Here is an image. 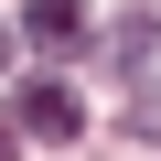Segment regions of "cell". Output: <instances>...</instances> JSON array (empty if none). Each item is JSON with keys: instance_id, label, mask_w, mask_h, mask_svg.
Returning <instances> with one entry per match:
<instances>
[{"instance_id": "8992f818", "label": "cell", "mask_w": 161, "mask_h": 161, "mask_svg": "<svg viewBox=\"0 0 161 161\" xmlns=\"http://www.w3.org/2000/svg\"><path fill=\"white\" fill-rule=\"evenodd\" d=\"M0 161H11V129H0Z\"/></svg>"}, {"instance_id": "7a4b0ae2", "label": "cell", "mask_w": 161, "mask_h": 161, "mask_svg": "<svg viewBox=\"0 0 161 161\" xmlns=\"http://www.w3.org/2000/svg\"><path fill=\"white\" fill-rule=\"evenodd\" d=\"M22 32L43 54H75V43H86V0H22Z\"/></svg>"}, {"instance_id": "6da1fadb", "label": "cell", "mask_w": 161, "mask_h": 161, "mask_svg": "<svg viewBox=\"0 0 161 161\" xmlns=\"http://www.w3.org/2000/svg\"><path fill=\"white\" fill-rule=\"evenodd\" d=\"M11 97H22V129L32 140H75L86 129V97H75L64 75H32V86H11Z\"/></svg>"}, {"instance_id": "277c9868", "label": "cell", "mask_w": 161, "mask_h": 161, "mask_svg": "<svg viewBox=\"0 0 161 161\" xmlns=\"http://www.w3.org/2000/svg\"><path fill=\"white\" fill-rule=\"evenodd\" d=\"M129 140H161V86H140V108H129Z\"/></svg>"}, {"instance_id": "5b68a950", "label": "cell", "mask_w": 161, "mask_h": 161, "mask_svg": "<svg viewBox=\"0 0 161 161\" xmlns=\"http://www.w3.org/2000/svg\"><path fill=\"white\" fill-rule=\"evenodd\" d=\"M0 64H11V22H0Z\"/></svg>"}, {"instance_id": "3957f363", "label": "cell", "mask_w": 161, "mask_h": 161, "mask_svg": "<svg viewBox=\"0 0 161 161\" xmlns=\"http://www.w3.org/2000/svg\"><path fill=\"white\" fill-rule=\"evenodd\" d=\"M118 75L129 86H161V22H129L118 32Z\"/></svg>"}]
</instances>
